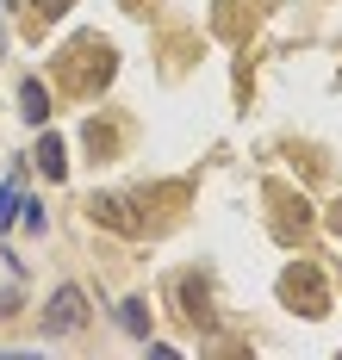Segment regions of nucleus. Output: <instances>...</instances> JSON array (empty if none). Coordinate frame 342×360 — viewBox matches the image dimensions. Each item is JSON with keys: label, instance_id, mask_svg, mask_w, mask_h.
I'll list each match as a JSON object with an SVG mask.
<instances>
[{"label": "nucleus", "instance_id": "obj_1", "mask_svg": "<svg viewBox=\"0 0 342 360\" xmlns=\"http://www.w3.org/2000/svg\"><path fill=\"white\" fill-rule=\"evenodd\" d=\"M75 311H81V292H63L56 311H50V329H69V323H75Z\"/></svg>", "mask_w": 342, "mask_h": 360}]
</instances>
